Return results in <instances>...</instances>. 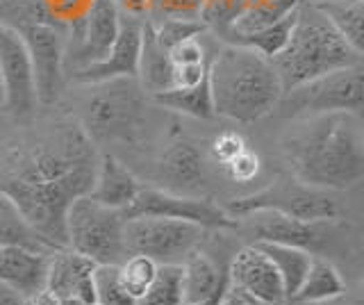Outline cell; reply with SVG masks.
<instances>
[{
    "label": "cell",
    "instance_id": "6da1fadb",
    "mask_svg": "<svg viewBox=\"0 0 364 305\" xmlns=\"http://www.w3.org/2000/svg\"><path fill=\"white\" fill-rule=\"evenodd\" d=\"M98 157L82 123H46L0 151V198L46 244L66 248V212L94 187Z\"/></svg>",
    "mask_w": 364,
    "mask_h": 305
},
{
    "label": "cell",
    "instance_id": "7a4b0ae2",
    "mask_svg": "<svg viewBox=\"0 0 364 305\" xmlns=\"http://www.w3.org/2000/svg\"><path fill=\"white\" fill-rule=\"evenodd\" d=\"M289 176L316 189H348L364 178L360 114L328 112L294 119L282 137Z\"/></svg>",
    "mask_w": 364,
    "mask_h": 305
},
{
    "label": "cell",
    "instance_id": "3957f363",
    "mask_svg": "<svg viewBox=\"0 0 364 305\" xmlns=\"http://www.w3.org/2000/svg\"><path fill=\"white\" fill-rule=\"evenodd\" d=\"M208 82L214 114L253 123L276 109L282 85L273 62L242 43H223L210 58Z\"/></svg>",
    "mask_w": 364,
    "mask_h": 305
},
{
    "label": "cell",
    "instance_id": "277c9868",
    "mask_svg": "<svg viewBox=\"0 0 364 305\" xmlns=\"http://www.w3.org/2000/svg\"><path fill=\"white\" fill-rule=\"evenodd\" d=\"M271 62L278 71L284 94L321 75L362 66V53L339 35L314 3L303 0L296 9L287 43Z\"/></svg>",
    "mask_w": 364,
    "mask_h": 305
},
{
    "label": "cell",
    "instance_id": "5b68a950",
    "mask_svg": "<svg viewBox=\"0 0 364 305\" xmlns=\"http://www.w3.org/2000/svg\"><path fill=\"white\" fill-rule=\"evenodd\" d=\"M125 214L94 200L89 194L71 203L66 212V248L82 253L96 264H121L125 248Z\"/></svg>",
    "mask_w": 364,
    "mask_h": 305
},
{
    "label": "cell",
    "instance_id": "8992f818",
    "mask_svg": "<svg viewBox=\"0 0 364 305\" xmlns=\"http://www.w3.org/2000/svg\"><path fill=\"white\" fill-rule=\"evenodd\" d=\"M228 214L232 217H248L255 212H273L287 219L299 221H337L339 205L326 189H316L299 183L296 178H278L269 187L255 194L235 198L228 203Z\"/></svg>",
    "mask_w": 364,
    "mask_h": 305
},
{
    "label": "cell",
    "instance_id": "52a82bcc",
    "mask_svg": "<svg viewBox=\"0 0 364 305\" xmlns=\"http://www.w3.org/2000/svg\"><path fill=\"white\" fill-rule=\"evenodd\" d=\"M364 105V71L362 66L341 69L310 80L301 87L284 92L276 109H282V117L303 119L328 112H353L362 114Z\"/></svg>",
    "mask_w": 364,
    "mask_h": 305
},
{
    "label": "cell",
    "instance_id": "ba28073f",
    "mask_svg": "<svg viewBox=\"0 0 364 305\" xmlns=\"http://www.w3.org/2000/svg\"><path fill=\"white\" fill-rule=\"evenodd\" d=\"M100 92L89 98L85 130L91 139H130L144 123V94L136 77H119L96 85Z\"/></svg>",
    "mask_w": 364,
    "mask_h": 305
},
{
    "label": "cell",
    "instance_id": "9c48e42d",
    "mask_svg": "<svg viewBox=\"0 0 364 305\" xmlns=\"http://www.w3.org/2000/svg\"><path fill=\"white\" fill-rule=\"evenodd\" d=\"M205 228L198 223L164 219V217H132L125 219V248L128 253L146 255L157 264H182L203 242Z\"/></svg>",
    "mask_w": 364,
    "mask_h": 305
},
{
    "label": "cell",
    "instance_id": "30bf717a",
    "mask_svg": "<svg viewBox=\"0 0 364 305\" xmlns=\"http://www.w3.org/2000/svg\"><path fill=\"white\" fill-rule=\"evenodd\" d=\"M125 219L132 217H164L198 223L205 230L208 228H237L239 221L228 214L225 208L214 205L210 200L180 196L176 191L157 189V187H141L136 198L123 210Z\"/></svg>",
    "mask_w": 364,
    "mask_h": 305
},
{
    "label": "cell",
    "instance_id": "8fae6325",
    "mask_svg": "<svg viewBox=\"0 0 364 305\" xmlns=\"http://www.w3.org/2000/svg\"><path fill=\"white\" fill-rule=\"evenodd\" d=\"M0 80L5 89V112L11 117H30L39 105L32 60L21 32L0 21Z\"/></svg>",
    "mask_w": 364,
    "mask_h": 305
},
{
    "label": "cell",
    "instance_id": "7c38bea8",
    "mask_svg": "<svg viewBox=\"0 0 364 305\" xmlns=\"http://www.w3.org/2000/svg\"><path fill=\"white\" fill-rule=\"evenodd\" d=\"M16 30L21 32L30 53L39 105H50L55 103L57 94H60L64 69V39L57 26L43 18L26 21Z\"/></svg>",
    "mask_w": 364,
    "mask_h": 305
},
{
    "label": "cell",
    "instance_id": "4fadbf2b",
    "mask_svg": "<svg viewBox=\"0 0 364 305\" xmlns=\"http://www.w3.org/2000/svg\"><path fill=\"white\" fill-rule=\"evenodd\" d=\"M141 18L121 16V28L117 41L112 43L109 53L102 60L82 66L73 71V80L80 85H102L119 77H136L139 75L141 60Z\"/></svg>",
    "mask_w": 364,
    "mask_h": 305
},
{
    "label": "cell",
    "instance_id": "5bb4252c",
    "mask_svg": "<svg viewBox=\"0 0 364 305\" xmlns=\"http://www.w3.org/2000/svg\"><path fill=\"white\" fill-rule=\"evenodd\" d=\"M121 28V12L114 0H94L87 16L73 28V71L102 60L117 41Z\"/></svg>",
    "mask_w": 364,
    "mask_h": 305
},
{
    "label": "cell",
    "instance_id": "9a60e30c",
    "mask_svg": "<svg viewBox=\"0 0 364 305\" xmlns=\"http://www.w3.org/2000/svg\"><path fill=\"white\" fill-rule=\"evenodd\" d=\"M228 282L250 299L278 305L287 303L278 269L257 244H250L235 255L228 271Z\"/></svg>",
    "mask_w": 364,
    "mask_h": 305
},
{
    "label": "cell",
    "instance_id": "2e32d148",
    "mask_svg": "<svg viewBox=\"0 0 364 305\" xmlns=\"http://www.w3.org/2000/svg\"><path fill=\"white\" fill-rule=\"evenodd\" d=\"M257 217L250 230H253L255 242H273V244H287L303 248V251L312 253L323 248L328 244L330 228L335 221H299L287 219L273 212H255Z\"/></svg>",
    "mask_w": 364,
    "mask_h": 305
},
{
    "label": "cell",
    "instance_id": "e0dca14e",
    "mask_svg": "<svg viewBox=\"0 0 364 305\" xmlns=\"http://www.w3.org/2000/svg\"><path fill=\"white\" fill-rule=\"evenodd\" d=\"M94 267L96 262L71 248H57L48 259V274H46V289L53 291L57 299L75 296L85 303H94Z\"/></svg>",
    "mask_w": 364,
    "mask_h": 305
},
{
    "label": "cell",
    "instance_id": "ac0fdd59",
    "mask_svg": "<svg viewBox=\"0 0 364 305\" xmlns=\"http://www.w3.org/2000/svg\"><path fill=\"white\" fill-rule=\"evenodd\" d=\"M50 253L23 246H0V282L18 296L46 289Z\"/></svg>",
    "mask_w": 364,
    "mask_h": 305
},
{
    "label": "cell",
    "instance_id": "d6986e66",
    "mask_svg": "<svg viewBox=\"0 0 364 305\" xmlns=\"http://www.w3.org/2000/svg\"><path fill=\"white\" fill-rule=\"evenodd\" d=\"M228 289V274L200 248L191 251L182 262V299L180 305H200L216 301Z\"/></svg>",
    "mask_w": 364,
    "mask_h": 305
},
{
    "label": "cell",
    "instance_id": "ffe728a7",
    "mask_svg": "<svg viewBox=\"0 0 364 305\" xmlns=\"http://www.w3.org/2000/svg\"><path fill=\"white\" fill-rule=\"evenodd\" d=\"M141 187L144 185L136 180V176L119 160V157L102 153L98 157L94 187H91L89 196L107 208L125 210L136 198Z\"/></svg>",
    "mask_w": 364,
    "mask_h": 305
},
{
    "label": "cell",
    "instance_id": "44dd1931",
    "mask_svg": "<svg viewBox=\"0 0 364 305\" xmlns=\"http://www.w3.org/2000/svg\"><path fill=\"white\" fill-rule=\"evenodd\" d=\"M346 285L341 280L337 267L328 257L312 255L310 267L301 280L299 289L291 296L294 303H328L344 294Z\"/></svg>",
    "mask_w": 364,
    "mask_h": 305
},
{
    "label": "cell",
    "instance_id": "7402d4cb",
    "mask_svg": "<svg viewBox=\"0 0 364 305\" xmlns=\"http://www.w3.org/2000/svg\"><path fill=\"white\" fill-rule=\"evenodd\" d=\"M136 80L141 82V89L148 96L173 87V69H171L168 53L155 41L151 23L141 26V60Z\"/></svg>",
    "mask_w": 364,
    "mask_h": 305
},
{
    "label": "cell",
    "instance_id": "603a6c76",
    "mask_svg": "<svg viewBox=\"0 0 364 305\" xmlns=\"http://www.w3.org/2000/svg\"><path fill=\"white\" fill-rule=\"evenodd\" d=\"M301 3L303 0H246L242 16L235 21L232 28L228 30V35L223 37L225 43H232L239 37L278 23L280 18L291 14Z\"/></svg>",
    "mask_w": 364,
    "mask_h": 305
},
{
    "label": "cell",
    "instance_id": "cb8c5ba5",
    "mask_svg": "<svg viewBox=\"0 0 364 305\" xmlns=\"http://www.w3.org/2000/svg\"><path fill=\"white\" fill-rule=\"evenodd\" d=\"M255 244L269 255L273 267L278 269L282 287H284V296H287V301H291L307 267H310L312 253H307L303 248H296V246H287V244H273V242H255Z\"/></svg>",
    "mask_w": 364,
    "mask_h": 305
},
{
    "label": "cell",
    "instance_id": "d4e9b609",
    "mask_svg": "<svg viewBox=\"0 0 364 305\" xmlns=\"http://www.w3.org/2000/svg\"><path fill=\"white\" fill-rule=\"evenodd\" d=\"M333 28L344 37L353 48L362 53L364 48V0H328L314 3Z\"/></svg>",
    "mask_w": 364,
    "mask_h": 305
},
{
    "label": "cell",
    "instance_id": "484cf974",
    "mask_svg": "<svg viewBox=\"0 0 364 305\" xmlns=\"http://www.w3.org/2000/svg\"><path fill=\"white\" fill-rule=\"evenodd\" d=\"M151 98L164 109L180 112V114H187V117H196V119L216 117L208 80H203L196 87H187V89H166V92L153 94Z\"/></svg>",
    "mask_w": 364,
    "mask_h": 305
},
{
    "label": "cell",
    "instance_id": "4316f807",
    "mask_svg": "<svg viewBox=\"0 0 364 305\" xmlns=\"http://www.w3.org/2000/svg\"><path fill=\"white\" fill-rule=\"evenodd\" d=\"M159 173L168 183L191 187L198 178H203V155L189 141H178L164 153L159 162Z\"/></svg>",
    "mask_w": 364,
    "mask_h": 305
},
{
    "label": "cell",
    "instance_id": "83f0119b",
    "mask_svg": "<svg viewBox=\"0 0 364 305\" xmlns=\"http://www.w3.org/2000/svg\"><path fill=\"white\" fill-rule=\"evenodd\" d=\"M0 246H23L32 251L53 253L57 248L46 244L30 225L23 221L21 214L9 205L5 198H0Z\"/></svg>",
    "mask_w": 364,
    "mask_h": 305
},
{
    "label": "cell",
    "instance_id": "f1b7e54d",
    "mask_svg": "<svg viewBox=\"0 0 364 305\" xmlns=\"http://www.w3.org/2000/svg\"><path fill=\"white\" fill-rule=\"evenodd\" d=\"M182 264H157L151 287L136 305H180Z\"/></svg>",
    "mask_w": 364,
    "mask_h": 305
},
{
    "label": "cell",
    "instance_id": "f546056e",
    "mask_svg": "<svg viewBox=\"0 0 364 305\" xmlns=\"http://www.w3.org/2000/svg\"><path fill=\"white\" fill-rule=\"evenodd\" d=\"M296 9H299V7H296ZM296 9H294L291 14L284 16V18H280L278 23H273V26H269L264 30L250 32V35H244V37L235 39L232 43H242V46L253 48L255 53L273 60L284 48V43H287V39H289V32H291L294 21H296Z\"/></svg>",
    "mask_w": 364,
    "mask_h": 305
},
{
    "label": "cell",
    "instance_id": "4dcf8cb0",
    "mask_svg": "<svg viewBox=\"0 0 364 305\" xmlns=\"http://www.w3.org/2000/svg\"><path fill=\"white\" fill-rule=\"evenodd\" d=\"M155 271H157L155 259L146 257V255H136V253L128 255L119 264L121 285L134 303H139V299L148 291V287H151Z\"/></svg>",
    "mask_w": 364,
    "mask_h": 305
},
{
    "label": "cell",
    "instance_id": "1f68e13d",
    "mask_svg": "<svg viewBox=\"0 0 364 305\" xmlns=\"http://www.w3.org/2000/svg\"><path fill=\"white\" fill-rule=\"evenodd\" d=\"M91 282H94V303H98V305H136L121 285L119 264H96Z\"/></svg>",
    "mask_w": 364,
    "mask_h": 305
},
{
    "label": "cell",
    "instance_id": "d6a6232c",
    "mask_svg": "<svg viewBox=\"0 0 364 305\" xmlns=\"http://www.w3.org/2000/svg\"><path fill=\"white\" fill-rule=\"evenodd\" d=\"M246 0H200L198 21L212 28L219 37H225L235 21L242 16Z\"/></svg>",
    "mask_w": 364,
    "mask_h": 305
},
{
    "label": "cell",
    "instance_id": "836d02e7",
    "mask_svg": "<svg viewBox=\"0 0 364 305\" xmlns=\"http://www.w3.org/2000/svg\"><path fill=\"white\" fill-rule=\"evenodd\" d=\"M148 23H151L155 41L166 53L173 46H178L180 41L198 37L208 30L198 18H159V21H148Z\"/></svg>",
    "mask_w": 364,
    "mask_h": 305
},
{
    "label": "cell",
    "instance_id": "e575fe53",
    "mask_svg": "<svg viewBox=\"0 0 364 305\" xmlns=\"http://www.w3.org/2000/svg\"><path fill=\"white\" fill-rule=\"evenodd\" d=\"M91 5L94 0H43L41 14L48 16L53 26H68L73 30L87 16Z\"/></svg>",
    "mask_w": 364,
    "mask_h": 305
},
{
    "label": "cell",
    "instance_id": "d590c367",
    "mask_svg": "<svg viewBox=\"0 0 364 305\" xmlns=\"http://www.w3.org/2000/svg\"><path fill=\"white\" fill-rule=\"evenodd\" d=\"M200 0H148V16L159 18H198Z\"/></svg>",
    "mask_w": 364,
    "mask_h": 305
},
{
    "label": "cell",
    "instance_id": "8d00e7d4",
    "mask_svg": "<svg viewBox=\"0 0 364 305\" xmlns=\"http://www.w3.org/2000/svg\"><path fill=\"white\" fill-rule=\"evenodd\" d=\"M223 168L232 180H237V183H250V180L259 173V157H257V153H253L246 146V149L237 157H232Z\"/></svg>",
    "mask_w": 364,
    "mask_h": 305
},
{
    "label": "cell",
    "instance_id": "74e56055",
    "mask_svg": "<svg viewBox=\"0 0 364 305\" xmlns=\"http://www.w3.org/2000/svg\"><path fill=\"white\" fill-rule=\"evenodd\" d=\"M244 149H246V141H244L242 134H237V132H221L219 137L214 139V144H212V155H214V160L219 162L221 166H225L228 162L232 160V157H237Z\"/></svg>",
    "mask_w": 364,
    "mask_h": 305
},
{
    "label": "cell",
    "instance_id": "f35d334b",
    "mask_svg": "<svg viewBox=\"0 0 364 305\" xmlns=\"http://www.w3.org/2000/svg\"><path fill=\"white\" fill-rule=\"evenodd\" d=\"M119 7V12L125 16L144 18L148 16V0H114Z\"/></svg>",
    "mask_w": 364,
    "mask_h": 305
},
{
    "label": "cell",
    "instance_id": "ab89813d",
    "mask_svg": "<svg viewBox=\"0 0 364 305\" xmlns=\"http://www.w3.org/2000/svg\"><path fill=\"white\" fill-rule=\"evenodd\" d=\"M21 305H57V296L48 289H39L28 296H21Z\"/></svg>",
    "mask_w": 364,
    "mask_h": 305
},
{
    "label": "cell",
    "instance_id": "60d3db41",
    "mask_svg": "<svg viewBox=\"0 0 364 305\" xmlns=\"http://www.w3.org/2000/svg\"><path fill=\"white\" fill-rule=\"evenodd\" d=\"M216 305H246V299H244V294L235 289L230 282H228V289L223 291V296L219 299V303Z\"/></svg>",
    "mask_w": 364,
    "mask_h": 305
},
{
    "label": "cell",
    "instance_id": "b9f144b4",
    "mask_svg": "<svg viewBox=\"0 0 364 305\" xmlns=\"http://www.w3.org/2000/svg\"><path fill=\"white\" fill-rule=\"evenodd\" d=\"M57 305H89V303L80 301L75 296H62V299H57Z\"/></svg>",
    "mask_w": 364,
    "mask_h": 305
},
{
    "label": "cell",
    "instance_id": "7bdbcfd3",
    "mask_svg": "<svg viewBox=\"0 0 364 305\" xmlns=\"http://www.w3.org/2000/svg\"><path fill=\"white\" fill-rule=\"evenodd\" d=\"M11 294H16V291H11L9 287H5L3 282H0V303H5L11 296Z\"/></svg>",
    "mask_w": 364,
    "mask_h": 305
},
{
    "label": "cell",
    "instance_id": "ee69618b",
    "mask_svg": "<svg viewBox=\"0 0 364 305\" xmlns=\"http://www.w3.org/2000/svg\"><path fill=\"white\" fill-rule=\"evenodd\" d=\"M244 299H246V305H278V303H267V301H257V299H250L244 294Z\"/></svg>",
    "mask_w": 364,
    "mask_h": 305
},
{
    "label": "cell",
    "instance_id": "f6af8a7d",
    "mask_svg": "<svg viewBox=\"0 0 364 305\" xmlns=\"http://www.w3.org/2000/svg\"><path fill=\"white\" fill-rule=\"evenodd\" d=\"M0 305H21V296H18V294H11V296L5 303H0Z\"/></svg>",
    "mask_w": 364,
    "mask_h": 305
},
{
    "label": "cell",
    "instance_id": "bcb514c9",
    "mask_svg": "<svg viewBox=\"0 0 364 305\" xmlns=\"http://www.w3.org/2000/svg\"><path fill=\"white\" fill-rule=\"evenodd\" d=\"M0 112H5V89H3V80H0Z\"/></svg>",
    "mask_w": 364,
    "mask_h": 305
},
{
    "label": "cell",
    "instance_id": "7dc6e473",
    "mask_svg": "<svg viewBox=\"0 0 364 305\" xmlns=\"http://www.w3.org/2000/svg\"><path fill=\"white\" fill-rule=\"evenodd\" d=\"M333 301H328V303H299V305H330Z\"/></svg>",
    "mask_w": 364,
    "mask_h": 305
},
{
    "label": "cell",
    "instance_id": "c3c4849f",
    "mask_svg": "<svg viewBox=\"0 0 364 305\" xmlns=\"http://www.w3.org/2000/svg\"><path fill=\"white\" fill-rule=\"evenodd\" d=\"M307 3H328V0H307Z\"/></svg>",
    "mask_w": 364,
    "mask_h": 305
},
{
    "label": "cell",
    "instance_id": "681fc988",
    "mask_svg": "<svg viewBox=\"0 0 364 305\" xmlns=\"http://www.w3.org/2000/svg\"><path fill=\"white\" fill-rule=\"evenodd\" d=\"M91 305H98V303H91Z\"/></svg>",
    "mask_w": 364,
    "mask_h": 305
}]
</instances>
